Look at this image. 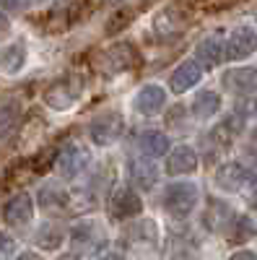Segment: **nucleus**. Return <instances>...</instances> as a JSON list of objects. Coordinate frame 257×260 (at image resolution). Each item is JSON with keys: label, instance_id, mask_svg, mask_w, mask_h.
<instances>
[{"label": "nucleus", "instance_id": "obj_1", "mask_svg": "<svg viewBox=\"0 0 257 260\" xmlns=\"http://www.w3.org/2000/svg\"><path fill=\"white\" fill-rule=\"evenodd\" d=\"M135 60H138L135 47L127 45V42H117V45L106 47V50H101L96 55L94 71L101 73V76H106V78H115V76H120L125 71H130L133 65H135Z\"/></svg>", "mask_w": 257, "mask_h": 260}, {"label": "nucleus", "instance_id": "obj_2", "mask_svg": "<svg viewBox=\"0 0 257 260\" xmlns=\"http://www.w3.org/2000/svg\"><path fill=\"white\" fill-rule=\"evenodd\" d=\"M83 94V81L78 76H62L57 81H52L45 91V104L50 110H57V112H65L81 99Z\"/></svg>", "mask_w": 257, "mask_h": 260}, {"label": "nucleus", "instance_id": "obj_3", "mask_svg": "<svg viewBox=\"0 0 257 260\" xmlns=\"http://www.w3.org/2000/svg\"><path fill=\"white\" fill-rule=\"evenodd\" d=\"M39 198H42V206H45L47 211H65V213H68V211H73V213L83 211V208L76 206V203H83L86 208H94V203H89V198H86V195H81V192H70V190L57 187V185L42 187Z\"/></svg>", "mask_w": 257, "mask_h": 260}, {"label": "nucleus", "instance_id": "obj_4", "mask_svg": "<svg viewBox=\"0 0 257 260\" xmlns=\"http://www.w3.org/2000/svg\"><path fill=\"white\" fill-rule=\"evenodd\" d=\"M164 203H166V211L171 216H187L192 213L198 203V185L195 182H174L166 187V195H164Z\"/></svg>", "mask_w": 257, "mask_h": 260}, {"label": "nucleus", "instance_id": "obj_5", "mask_svg": "<svg viewBox=\"0 0 257 260\" xmlns=\"http://www.w3.org/2000/svg\"><path fill=\"white\" fill-rule=\"evenodd\" d=\"M190 26V16L174 6H169L164 11H159L154 16V34L161 37V39H171V37H179L185 34Z\"/></svg>", "mask_w": 257, "mask_h": 260}, {"label": "nucleus", "instance_id": "obj_6", "mask_svg": "<svg viewBox=\"0 0 257 260\" xmlns=\"http://www.w3.org/2000/svg\"><path fill=\"white\" fill-rule=\"evenodd\" d=\"M89 161H91L89 151H86L83 146H78V143H68L57 154V169H60V175L65 180H76L81 172H86Z\"/></svg>", "mask_w": 257, "mask_h": 260}, {"label": "nucleus", "instance_id": "obj_7", "mask_svg": "<svg viewBox=\"0 0 257 260\" xmlns=\"http://www.w3.org/2000/svg\"><path fill=\"white\" fill-rule=\"evenodd\" d=\"M249 180H252V172L239 161H229L216 169V187H221L224 192H239L242 187H247Z\"/></svg>", "mask_w": 257, "mask_h": 260}, {"label": "nucleus", "instance_id": "obj_8", "mask_svg": "<svg viewBox=\"0 0 257 260\" xmlns=\"http://www.w3.org/2000/svg\"><path fill=\"white\" fill-rule=\"evenodd\" d=\"M125 130V122H122V115L112 112V115H104L99 117L91 127H89V138L96 143V146H109L115 141H120Z\"/></svg>", "mask_w": 257, "mask_h": 260}, {"label": "nucleus", "instance_id": "obj_9", "mask_svg": "<svg viewBox=\"0 0 257 260\" xmlns=\"http://www.w3.org/2000/svg\"><path fill=\"white\" fill-rule=\"evenodd\" d=\"M203 73H205V65L200 60H187V62L179 65V68H174V73H171V78H169V89L174 94H185L195 83H200Z\"/></svg>", "mask_w": 257, "mask_h": 260}, {"label": "nucleus", "instance_id": "obj_10", "mask_svg": "<svg viewBox=\"0 0 257 260\" xmlns=\"http://www.w3.org/2000/svg\"><path fill=\"white\" fill-rule=\"evenodd\" d=\"M31 216H34V201H31L29 192H16L13 198H8L6 206H3V219L11 226L29 224Z\"/></svg>", "mask_w": 257, "mask_h": 260}, {"label": "nucleus", "instance_id": "obj_11", "mask_svg": "<svg viewBox=\"0 0 257 260\" xmlns=\"http://www.w3.org/2000/svg\"><path fill=\"white\" fill-rule=\"evenodd\" d=\"M257 50V31L252 26H237L226 42V60H242Z\"/></svg>", "mask_w": 257, "mask_h": 260}, {"label": "nucleus", "instance_id": "obj_12", "mask_svg": "<svg viewBox=\"0 0 257 260\" xmlns=\"http://www.w3.org/2000/svg\"><path fill=\"white\" fill-rule=\"evenodd\" d=\"M70 242L76 247H89L86 255H96V250L106 245L104 232H101V226L96 221H91V224H76L70 229Z\"/></svg>", "mask_w": 257, "mask_h": 260}, {"label": "nucleus", "instance_id": "obj_13", "mask_svg": "<svg viewBox=\"0 0 257 260\" xmlns=\"http://www.w3.org/2000/svg\"><path fill=\"white\" fill-rule=\"evenodd\" d=\"M140 211H143V201L133 190H117L109 198V213L115 219H133Z\"/></svg>", "mask_w": 257, "mask_h": 260}, {"label": "nucleus", "instance_id": "obj_14", "mask_svg": "<svg viewBox=\"0 0 257 260\" xmlns=\"http://www.w3.org/2000/svg\"><path fill=\"white\" fill-rule=\"evenodd\" d=\"M164 104H166V91L161 89L159 83H148L143 86V89L135 94V107H138V112L143 115H159L164 110Z\"/></svg>", "mask_w": 257, "mask_h": 260}, {"label": "nucleus", "instance_id": "obj_15", "mask_svg": "<svg viewBox=\"0 0 257 260\" xmlns=\"http://www.w3.org/2000/svg\"><path fill=\"white\" fill-rule=\"evenodd\" d=\"M198 169V156L195 151L187 148V146H179L169 154V161H166V172L171 177H179V175H192Z\"/></svg>", "mask_w": 257, "mask_h": 260}, {"label": "nucleus", "instance_id": "obj_16", "mask_svg": "<svg viewBox=\"0 0 257 260\" xmlns=\"http://www.w3.org/2000/svg\"><path fill=\"white\" fill-rule=\"evenodd\" d=\"M127 242L130 247H145V250H156L159 245V229H156V221H138L127 229Z\"/></svg>", "mask_w": 257, "mask_h": 260}, {"label": "nucleus", "instance_id": "obj_17", "mask_svg": "<svg viewBox=\"0 0 257 260\" xmlns=\"http://www.w3.org/2000/svg\"><path fill=\"white\" fill-rule=\"evenodd\" d=\"M130 177L138 187L143 190H151L159 180V169H156V161L154 156H143V159H133L130 161Z\"/></svg>", "mask_w": 257, "mask_h": 260}, {"label": "nucleus", "instance_id": "obj_18", "mask_svg": "<svg viewBox=\"0 0 257 260\" xmlns=\"http://www.w3.org/2000/svg\"><path fill=\"white\" fill-rule=\"evenodd\" d=\"M224 83L234 94H252L257 89V68H234L224 76Z\"/></svg>", "mask_w": 257, "mask_h": 260}, {"label": "nucleus", "instance_id": "obj_19", "mask_svg": "<svg viewBox=\"0 0 257 260\" xmlns=\"http://www.w3.org/2000/svg\"><path fill=\"white\" fill-rule=\"evenodd\" d=\"M198 57H200L203 65H210V68L218 65L221 60H226V45L221 42V37H216V34L205 37L198 45Z\"/></svg>", "mask_w": 257, "mask_h": 260}, {"label": "nucleus", "instance_id": "obj_20", "mask_svg": "<svg viewBox=\"0 0 257 260\" xmlns=\"http://www.w3.org/2000/svg\"><path fill=\"white\" fill-rule=\"evenodd\" d=\"M138 146H140V151L145 156L159 159L169 151V138H166V133H161V130H145V133L140 136V141H138Z\"/></svg>", "mask_w": 257, "mask_h": 260}, {"label": "nucleus", "instance_id": "obj_21", "mask_svg": "<svg viewBox=\"0 0 257 260\" xmlns=\"http://www.w3.org/2000/svg\"><path fill=\"white\" fill-rule=\"evenodd\" d=\"M218 107H221V96L216 91H200L195 102H192V115L200 120H208L218 112Z\"/></svg>", "mask_w": 257, "mask_h": 260}, {"label": "nucleus", "instance_id": "obj_22", "mask_svg": "<svg viewBox=\"0 0 257 260\" xmlns=\"http://www.w3.org/2000/svg\"><path fill=\"white\" fill-rule=\"evenodd\" d=\"M239 127H242V122H239V117H226V120H221L216 127L210 130V138H213V143H231L234 141V136L239 133Z\"/></svg>", "mask_w": 257, "mask_h": 260}, {"label": "nucleus", "instance_id": "obj_23", "mask_svg": "<svg viewBox=\"0 0 257 260\" xmlns=\"http://www.w3.org/2000/svg\"><path fill=\"white\" fill-rule=\"evenodd\" d=\"M133 21H135V11L133 8H120L109 21H106V34H117V31H122L127 24H133Z\"/></svg>", "mask_w": 257, "mask_h": 260}, {"label": "nucleus", "instance_id": "obj_24", "mask_svg": "<svg viewBox=\"0 0 257 260\" xmlns=\"http://www.w3.org/2000/svg\"><path fill=\"white\" fill-rule=\"evenodd\" d=\"M62 242V232L57 229V226H42L39 229V234H36V245L42 247V250H55L57 245Z\"/></svg>", "mask_w": 257, "mask_h": 260}, {"label": "nucleus", "instance_id": "obj_25", "mask_svg": "<svg viewBox=\"0 0 257 260\" xmlns=\"http://www.w3.org/2000/svg\"><path fill=\"white\" fill-rule=\"evenodd\" d=\"M13 252H16V242H13V237L0 234V257H11Z\"/></svg>", "mask_w": 257, "mask_h": 260}, {"label": "nucleus", "instance_id": "obj_26", "mask_svg": "<svg viewBox=\"0 0 257 260\" xmlns=\"http://www.w3.org/2000/svg\"><path fill=\"white\" fill-rule=\"evenodd\" d=\"M231 257H234V260H242V257H257V255H254V252H249V250H237Z\"/></svg>", "mask_w": 257, "mask_h": 260}, {"label": "nucleus", "instance_id": "obj_27", "mask_svg": "<svg viewBox=\"0 0 257 260\" xmlns=\"http://www.w3.org/2000/svg\"><path fill=\"white\" fill-rule=\"evenodd\" d=\"M3 31H8V21H6V16H0V34Z\"/></svg>", "mask_w": 257, "mask_h": 260}, {"label": "nucleus", "instance_id": "obj_28", "mask_svg": "<svg viewBox=\"0 0 257 260\" xmlns=\"http://www.w3.org/2000/svg\"><path fill=\"white\" fill-rule=\"evenodd\" d=\"M252 175H254V177H257V156H254V159H252Z\"/></svg>", "mask_w": 257, "mask_h": 260}, {"label": "nucleus", "instance_id": "obj_29", "mask_svg": "<svg viewBox=\"0 0 257 260\" xmlns=\"http://www.w3.org/2000/svg\"><path fill=\"white\" fill-rule=\"evenodd\" d=\"M252 143H254V146H257V127H254V130H252Z\"/></svg>", "mask_w": 257, "mask_h": 260}, {"label": "nucleus", "instance_id": "obj_30", "mask_svg": "<svg viewBox=\"0 0 257 260\" xmlns=\"http://www.w3.org/2000/svg\"><path fill=\"white\" fill-rule=\"evenodd\" d=\"M254 18H257V13H254Z\"/></svg>", "mask_w": 257, "mask_h": 260}]
</instances>
